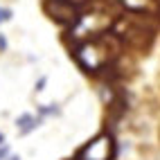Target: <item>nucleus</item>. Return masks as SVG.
I'll use <instances>...</instances> for the list:
<instances>
[{"label": "nucleus", "mask_w": 160, "mask_h": 160, "mask_svg": "<svg viewBox=\"0 0 160 160\" xmlns=\"http://www.w3.org/2000/svg\"><path fill=\"white\" fill-rule=\"evenodd\" d=\"M45 83H48V77H41V79L36 81V92L43 90V88H45Z\"/></svg>", "instance_id": "8"}, {"label": "nucleus", "mask_w": 160, "mask_h": 160, "mask_svg": "<svg viewBox=\"0 0 160 160\" xmlns=\"http://www.w3.org/2000/svg\"><path fill=\"white\" fill-rule=\"evenodd\" d=\"M41 124H43V120H41L38 115H34V113H23V115H18V117H16V131H18L20 138H25V135H29V133H34Z\"/></svg>", "instance_id": "4"}, {"label": "nucleus", "mask_w": 160, "mask_h": 160, "mask_svg": "<svg viewBox=\"0 0 160 160\" xmlns=\"http://www.w3.org/2000/svg\"><path fill=\"white\" fill-rule=\"evenodd\" d=\"M115 153H117V144L113 135L108 131H102L79 149L74 160H113Z\"/></svg>", "instance_id": "2"}, {"label": "nucleus", "mask_w": 160, "mask_h": 160, "mask_svg": "<svg viewBox=\"0 0 160 160\" xmlns=\"http://www.w3.org/2000/svg\"><path fill=\"white\" fill-rule=\"evenodd\" d=\"M102 43H104V36L99 34V36H92V38H83L81 43L74 48V52H72L74 61L86 72L97 74V72H102V68L106 63L111 61L108 48H102Z\"/></svg>", "instance_id": "1"}, {"label": "nucleus", "mask_w": 160, "mask_h": 160, "mask_svg": "<svg viewBox=\"0 0 160 160\" xmlns=\"http://www.w3.org/2000/svg\"><path fill=\"white\" fill-rule=\"evenodd\" d=\"M7 160H20V156H14V153H12V156L7 158Z\"/></svg>", "instance_id": "11"}, {"label": "nucleus", "mask_w": 160, "mask_h": 160, "mask_svg": "<svg viewBox=\"0 0 160 160\" xmlns=\"http://www.w3.org/2000/svg\"><path fill=\"white\" fill-rule=\"evenodd\" d=\"M9 156H12V149H9V144H0V160H7Z\"/></svg>", "instance_id": "7"}, {"label": "nucleus", "mask_w": 160, "mask_h": 160, "mask_svg": "<svg viewBox=\"0 0 160 160\" xmlns=\"http://www.w3.org/2000/svg\"><path fill=\"white\" fill-rule=\"evenodd\" d=\"M5 50H7V36L0 34V52H5Z\"/></svg>", "instance_id": "9"}, {"label": "nucleus", "mask_w": 160, "mask_h": 160, "mask_svg": "<svg viewBox=\"0 0 160 160\" xmlns=\"http://www.w3.org/2000/svg\"><path fill=\"white\" fill-rule=\"evenodd\" d=\"M36 115L41 117V120L61 115V106H59V104H41V106H36Z\"/></svg>", "instance_id": "5"}, {"label": "nucleus", "mask_w": 160, "mask_h": 160, "mask_svg": "<svg viewBox=\"0 0 160 160\" xmlns=\"http://www.w3.org/2000/svg\"><path fill=\"white\" fill-rule=\"evenodd\" d=\"M14 18V12L9 7H0V25H5V23H9V20Z\"/></svg>", "instance_id": "6"}, {"label": "nucleus", "mask_w": 160, "mask_h": 160, "mask_svg": "<svg viewBox=\"0 0 160 160\" xmlns=\"http://www.w3.org/2000/svg\"><path fill=\"white\" fill-rule=\"evenodd\" d=\"M5 142H7V138H5V133H2V131H0V144H5Z\"/></svg>", "instance_id": "10"}, {"label": "nucleus", "mask_w": 160, "mask_h": 160, "mask_svg": "<svg viewBox=\"0 0 160 160\" xmlns=\"http://www.w3.org/2000/svg\"><path fill=\"white\" fill-rule=\"evenodd\" d=\"M45 9L52 20L63 23V25H74V20L79 18V9L72 0H48Z\"/></svg>", "instance_id": "3"}]
</instances>
